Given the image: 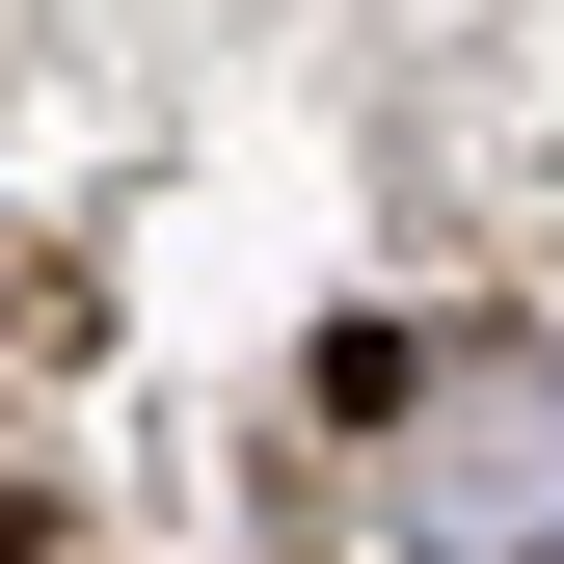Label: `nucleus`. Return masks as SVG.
<instances>
[{
    "instance_id": "nucleus-1",
    "label": "nucleus",
    "mask_w": 564,
    "mask_h": 564,
    "mask_svg": "<svg viewBox=\"0 0 564 564\" xmlns=\"http://www.w3.org/2000/svg\"><path fill=\"white\" fill-rule=\"evenodd\" d=\"M377 457H403V538L431 564H564V349L538 323L431 349V377L377 403Z\"/></svg>"
}]
</instances>
